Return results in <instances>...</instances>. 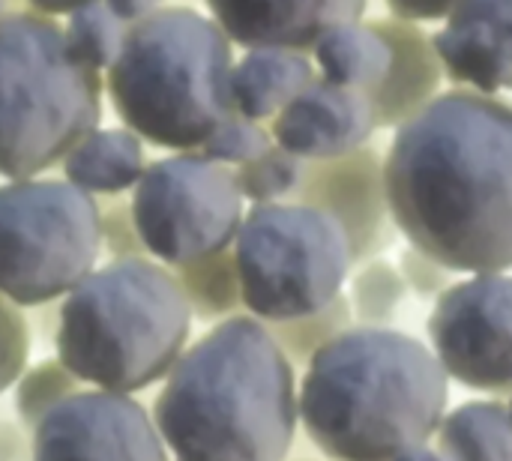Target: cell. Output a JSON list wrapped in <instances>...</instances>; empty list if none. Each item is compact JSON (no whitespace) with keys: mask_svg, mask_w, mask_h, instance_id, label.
I'll return each instance as SVG.
<instances>
[{"mask_svg":"<svg viewBox=\"0 0 512 461\" xmlns=\"http://www.w3.org/2000/svg\"><path fill=\"white\" fill-rule=\"evenodd\" d=\"M129 204L147 255L165 267L231 249L246 216L234 168L198 150H177L147 162Z\"/></svg>","mask_w":512,"mask_h":461,"instance_id":"obj_9","label":"cell"},{"mask_svg":"<svg viewBox=\"0 0 512 461\" xmlns=\"http://www.w3.org/2000/svg\"><path fill=\"white\" fill-rule=\"evenodd\" d=\"M393 461H450L438 447L432 450L429 444H420V447H411V450H405L402 456H396Z\"/></svg>","mask_w":512,"mask_h":461,"instance_id":"obj_36","label":"cell"},{"mask_svg":"<svg viewBox=\"0 0 512 461\" xmlns=\"http://www.w3.org/2000/svg\"><path fill=\"white\" fill-rule=\"evenodd\" d=\"M405 294H408V285H405L399 267L378 255V258H369V261L357 264L345 297H348L354 324L390 327V321L396 318Z\"/></svg>","mask_w":512,"mask_h":461,"instance_id":"obj_22","label":"cell"},{"mask_svg":"<svg viewBox=\"0 0 512 461\" xmlns=\"http://www.w3.org/2000/svg\"><path fill=\"white\" fill-rule=\"evenodd\" d=\"M369 24L384 36L390 48V66L384 81L366 96L372 102L378 129H396L441 93L447 72L432 36L420 30V24L402 21L396 15H381Z\"/></svg>","mask_w":512,"mask_h":461,"instance_id":"obj_16","label":"cell"},{"mask_svg":"<svg viewBox=\"0 0 512 461\" xmlns=\"http://www.w3.org/2000/svg\"><path fill=\"white\" fill-rule=\"evenodd\" d=\"M390 6V15L402 18V21H444L450 15V9L456 6V0H384Z\"/></svg>","mask_w":512,"mask_h":461,"instance_id":"obj_33","label":"cell"},{"mask_svg":"<svg viewBox=\"0 0 512 461\" xmlns=\"http://www.w3.org/2000/svg\"><path fill=\"white\" fill-rule=\"evenodd\" d=\"M63 300V297H60ZM60 300H48V303H36V306H24V324H27V336H30V348H54L57 330H60Z\"/></svg>","mask_w":512,"mask_h":461,"instance_id":"obj_31","label":"cell"},{"mask_svg":"<svg viewBox=\"0 0 512 461\" xmlns=\"http://www.w3.org/2000/svg\"><path fill=\"white\" fill-rule=\"evenodd\" d=\"M432 354L447 378L468 390L512 387V276L468 273L435 297L429 315Z\"/></svg>","mask_w":512,"mask_h":461,"instance_id":"obj_10","label":"cell"},{"mask_svg":"<svg viewBox=\"0 0 512 461\" xmlns=\"http://www.w3.org/2000/svg\"><path fill=\"white\" fill-rule=\"evenodd\" d=\"M171 270H174L177 285L189 303L192 321L216 324V321L246 312L231 249H222L216 255H207V258H198V261H189V264H180Z\"/></svg>","mask_w":512,"mask_h":461,"instance_id":"obj_21","label":"cell"},{"mask_svg":"<svg viewBox=\"0 0 512 461\" xmlns=\"http://www.w3.org/2000/svg\"><path fill=\"white\" fill-rule=\"evenodd\" d=\"M0 461H33L30 432L18 423L12 405H0Z\"/></svg>","mask_w":512,"mask_h":461,"instance_id":"obj_32","label":"cell"},{"mask_svg":"<svg viewBox=\"0 0 512 461\" xmlns=\"http://www.w3.org/2000/svg\"><path fill=\"white\" fill-rule=\"evenodd\" d=\"M192 336V312L171 267L114 258L63 300L54 357L87 387L141 393L165 381Z\"/></svg>","mask_w":512,"mask_h":461,"instance_id":"obj_5","label":"cell"},{"mask_svg":"<svg viewBox=\"0 0 512 461\" xmlns=\"http://www.w3.org/2000/svg\"><path fill=\"white\" fill-rule=\"evenodd\" d=\"M30 360V336L24 312L0 294V396L12 390Z\"/></svg>","mask_w":512,"mask_h":461,"instance_id":"obj_29","label":"cell"},{"mask_svg":"<svg viewBox=\"0 0 512 461\" xmlns=\"http://www.w3.org/2000/svg\"><path fill=\"white\" fill-rule=\"evenodd\" d=\"M63 30L75 54L93 69L105 72L111 60L117 57L129 24L105 0H90L66 15Z\"/></svg>","mask_w":512,"mask_h":461,"instance_id":"obj_24","label":"cell"},{"mask_svg":"<svg viewBox=\"0 0 512 461\" xmlns=\"http://www.w3.org/2000/svg\"><path fill=\"white\" fill-rule=\"evenodd\" d=\"M27 9L33 12H42V15H51V18H60V15H69L72 9L90 3V0H24Z\"/></svg>","mask_w":512,"mask_h":461,"instance_id":"obj_35","label":"cell"},{"mask_svg":"<svg viewBox=\"0 0 512 461\" xmlns=\"http://www.w3.org/2000/svg\"><path fill=\"white\" fill-rule=\"evenodd\" d=\"M234 45H288L312 51L336 24L360 21L369 0H201Z\"/></svg>","mask_w":512,"mask_h":461,"instance_id":"obj_15","label":"cell"},{"mask_svg":"<svg viewBox=\"0 0 512 461\" xmlns=\"http://www.w3.org/2000/svg\"><path fill=\"white\" fill-rule=\"evenodd\" d=\"M102 258L96 198L66 177L0 180V294L18 309L66 297Z\"/></svg>","mask_w":512,"mask_h":461,"instance_id":"obj_8","label":"cell"},{"mask_svg":"<svg viewBox=\"0 0 512 461\" xmlns=\"http://www.w3.org/2000/svg\"><path fill=\"white\" fill-rule=\"evenodd\" d=\"M399 273H402L405 285L420 297H438L453 285V279H450L453 270H447L441 261L429 258L426 252H420L414 246H408L399 255Z\"/></svg>","mask_w":512,"mask_h":461,"instance_id":"obj_30","label":"cell"},{"mask_svg":"<svg viewBox=\"0 0 512 461\" xmlns=\"http://www.w3.org/2000/svg\"><path fill=\"white\" fill-rule=\"evenodd\" d=\"M300 171H303V159L273 141L264 153L237 165L234 177L249 204H267V201H288L300 183Z\"/></svg>","mask_w":512,"mask_h":461,"instance_id":"obj_26","label":"cell"},{"mask_svg":"<svg viewBox=\"0 0 512 461\" xmlns=\"http://www.w3.org/2000/svg\"><path fill=\"white\" fill-rule=\"evenodd\" d=\"M438 450L450 461H512V414L504 402H465L444 414Z\"/></svg>","mask_w":512,"mask_h":461,"instance_id":"obj_20","label":"cell"},{"mask_svg":"<svg viewBox=\"0 0 512 461\" xmlns=\"http://www.w3.org/2000/svg\"><path fill=\"white\" fill-rule=\"evenodd\" d=\"M510 390H512V387H510ZM507 408H510V414H512V393H510V405H507Z\"/></svg>","mask_w":512,"mask_h":461,"instance_id":"obj_39","label":"cell"},{"mask_svg":"<svg viewBox=\"0 0 512 461\" xmlns=\"http://www.w3.org/2000/svg\"><path fill=\"white\" fill-rule=\"evenodd\" d=\"M387 204L408 246L453 273L512 267V105L453 87L396 126Z\"/></svg>","mask_w":512,"mask_h":461,"instance_id":"obj_1","label":"cell"},{"mask_svg":"<svg viewBox=\"0 0 512 461\" xmlns=\"http://www.w3.org/2000/svg\"><path fill=\"white\" fill-rule=\"evenodd\" d=\"M84 384L57 360H39L33 366H27L18 381L12 384V411L18 417V423L33 432V426L51 411L57 408L63 399H69L72 393H78Z\"/></svg>","mask_w":512,"mask_h":461,"instance_id":"obj_25","label":"cell"},{"mask_svg":"<svg viewBox=\"0 0 512 461\" xmlns=\"http://www.w3.org/2000/svg\"><path fill=\"white\" fill-rule=\"evenodd\" d=\"M33 461H171L150 411L132 393L78 390L30 432Z\"/></svg>","mask_w":512,"mask_h":461,"instance_id":"obj_11","label":"cell"},{"mask_svg":"<svg viewBox=\"0 0 512 461\" xmlns=\"http://www.w3.org/2000/svg\"><path fill=\"white\" fill-rule=\"evenodd\" d=\"M126 24H132V21H138V18H144V15H150V12H156L159 6H165L168 0H105Z\"/></svg>","mask_w":512,"mask_h":461,"instance_id":"obj_34","label":"cell"},{"mask_svg":"<svg viewBox=\"0 0 512 461\" xmlns=\"http://www.w3.org/2000/svg\"><path fill=\"white\" fill-rule=\"evenodd\" d=\"M318 78L315 60L303 48L288 45H252L231 69L234 111L270 123L306 84Z\"/></svg>","mask_w":512,"mask_h":461,"instance_id":"obj_17","label":"cell"},{"mask_svg":"<svg viewBox=\"0 0 512 461\" xmlns=\"http://www.w3.org/2000/svg\"><path fill=\"white\" fill-rule=\"evenodd\" d=\"M288 201L327 213L342 228L354 267L396 243L399 231L387 204L384 156L375 144H363L336 159H303L300 183Z\"/></svg>","mask_w":512,"mask_h":461,"instance_id":"obj_12","label":"cell"},{"mask_svg":"<svg viewBox=\"0 0 512 461\" xmlns=\"http://www.w3.org/2000/svg\"><path fill=\"white\" fill-rule=\"evenodd\" d=\"M18 9H27V3H24V0H0V15L18 12Z\"/></svg>","mask_w":512,"mask_h":461,"instance_id":"obj_37","label":"cell"},{"mask_svg":"<svg viewBox=\"0 0 512 461\" xmlns=\"http://www.w3.org/2000/svg\"><path fill=\"white\" fill-rule=\"evenodd\" d=\"M234 60V42L213 15L165 3L129 24L102 72L105 99L147 144L168 153L198 150L234 111Z\"/></svg>","mask_w":512,"mask_h":461,"instance_id":"obj_4","label":"cell"},{"mask_svg":"<svg viewBox=\"0 0 512 461\" xmlns=\"http://www.w3.org/2000/svg\"><path fill=\"white\" fill-rule=\"evenodd\" d=\"M96 207H99L102 255L108 261H114V258H144L147 249H144L141 234L135 228V216H132L129 198L126 195H99Z\"/></svg>","mask_w":512,"mask_h":461,"instance_id":"obj_28","label":"cell"},{"mask_svg":"<svg viewBox=\"0 0 512 461\" xmlns=\"http://www.w3.org/2000/svg\"><path fill=\"white\" fill-rule=\"evenodd\" d=\"M147 141L129 126L90 129L60 162V174L81 192L129 195L147 168Z\"/></svg>","mask_w":512,"mask_h":461,"instance_id":"obj_18","label":"cell"},{"mask_svg":"<svg viewBox=\"0 0 512 461\" xmlns=\"http://www.w3.org/2000/svg\"><path fill=\"white\" fill-rule=\"evenodd\" d=\"M270 144H273V132H270L267 123L252 120V117H246L240 111H231L210 132V138L198 147V153L219 162V165L237 168V165L255 159L258 153H264Z\"/></svg>","mask_w":512,"mask_h":461,"instance_id":"obj_27","label":"cell"},{"mask_svg":"<svg viewBox=\"0 0 512 461\" xmlns=\"http://www.w3.org/2000/svg\"><path fill=\"white\" fill-rule=\"evenodd\" d=\"M273 141L300 159H336L372 141L378 123L363 90L315 78L270 123Z\"/></svg>","mask_w":512,"mask_h":461,"instance_id":"obj_13","label":"cell"},{"mask_svg":"<svg viewBox=\"0 0 512 461\" xmlns=\"http://www.w3.org/2000/svg\"><path fill=\"white\" fill-rule=\"evenodd\" d=\"M264 324L279 342V348L285 351V357L294 366H306L315 357V351H321L333 336H339L342 330L354 324V315H351L348 297L339 294L333 303H327L318 312L288 318V321H264Z\"/></svg>","mask_w":512,"mask_h":461,"instance_id":"obj_23","label":"cell"},{"mask_svg":"<svg viewBox=\"0 0 512 461\" xmlns=\"http://www.w3.org/2000/svg\"><path fill=\"white\" fill-rule=\"evenodd\" d=\"M432 45L459 87L512 90V0H456Z\"/></svg>","mask_w":512,"mask_h":461,"instance_id":"obj_14","label":"cell"},{"mask_svg":"<svg viewBox=\"0 0 512 461\" xmlns=\"http://www.w3.org/2000/svg\"><path fill=\"white\" fill-rule=\"evenodd\" d=\"M150 417L171 461H288L297 438V375L249 312L186 345Z\"/></svg>","mask_w":512,"mask_h":461,"instance_id":"obj_2","label":"cell"},{"mask_svg":"<svg viewBox=\"0 0 512 461\" xmlns=\"http://www.w3.org/2000/svg\"><path fill=\"white\" fill-rule=\"evenodd\" d=\"M447 402L450 378L432 348L363 324L315 351L297 390L306 438L333 461H393L429 444Z\"/></svg>","mask_w":512,"mask_h":461,"instance_id":"obj_3","label":"cell"},{"mask_svg":"<svg viewBox=\"0 0 512 461\" xmlns=\"http://www.w3.org/2000/svg\"><path fill=\"white\" fill-rule=\"evenodd\" d=\"M309 54L321 78L363 93H372L390 66V48L384 36L363 18L324 30Z\"/></svg>","mask_w":512,"mask_h":461,"instance_id":"obj_19","label":"cell"},{"mask_svg":"<svg viewBox=\"0 0 512 461\" xmlns=\"http://www.w3.org/2000/svg\"><path fill=\"white\" fill-rule=\"evenodd\" d=\"M102 72L84 63L57 18L0 15V180L39 177L102 123Z\"/></svg>","mask_w":512,"mask_h":461,"instance_id":"obj_6","label":"cell"},{"mask_svg":"<svg viewBox=\"0 0 512 461\" xmlns=\"http://www.w3.org/2000/svg\"><path fill=\"white\" fill-rule=\"evenodd\" d=\"M168 3H186V6H195V0H168Z\"/></svg>","mask_w":512,"mask_h":461,"instance_id":"obj_38","label":"cell"},{"mask_svg":"<svg viewBox=\"0 0 512 461\" xmlns=\"http://www.w3.org/2000/svg\"><path fill=\"white\" fill-rule=\"evenodd\" d=\"M243 306L261 321H288L333 303L354 270L342 228L300 201L252 204L234 237Z\"/></svg>","mask_w":512,"mask_h":461,"instance_id":"obj_7","label":"cell"}]
</instances>
